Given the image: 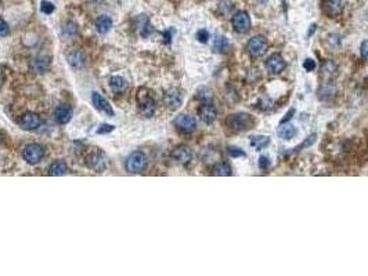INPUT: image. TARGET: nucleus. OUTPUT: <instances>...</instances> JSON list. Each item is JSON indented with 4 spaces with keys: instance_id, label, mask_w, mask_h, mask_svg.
Segmentation results:
<instances>
[{
    "instance_id": "obj_14",
    "label": "nucleus",
    "mask_w": 368,
    "mask_h": 276,
    "mask_svg": "<svg viewBox=\"0 0 368 276\" xmlns=\"http://www.w3.org/2000/svg\"><path fill=\"white\" fill-rule=\"evenodd\" d=\"M163 101H165V105L168 106L169 109L175 110L177 109L179 106L181 105L183 102V95H181V92L179 90H169L166 94H165V97H163Z\"/></svg>"
},
{
    "instance_id": "obj_20",
    "label": "nucleus",
    "mask_w": 368,
    "mask_h": 276,
    "mask_svg": "<svg viewBox=\"0 0 368 276\" xmlns=\"http://www.w3.org/2000/svg\"><path fill=\"white\" fill-rule=\"evenodd\" d=\"M111 28H113V19L110 18L108 15H101L96 21V29L101 35H106L107 32H110Z\"/></svg>"
},
{
    "instance_id": "obj_10",
    "label": "nucleus",
    "mask_w": 368,
    "mask_h": 276,
    "mask_svg": "<svg viewBox=\"0 0 368 276\" xmlns=\"http://www.w3.org/2000/svg\"><path fill=\"white\" fill-rule=\"evenodd\" d=\"M172 159L175 160L176 163H180V165H187L193 159V152L188 147L180 145L173 149L172 152Z\"/></svg>"
},
{
    "instance_id": "obj_7",
    "label": "nucleus",
    "mask_w": 368,
    "mask_h": 276,
    "mask_svg": "<svg viewBox=\"0 0 368 276\" xmlns=\"http://www.w3.org/2000/svg\"><path fill=\"white\" fill-rule=\"evenodd\" d=\"M42 124V119L38 113H33V112H28L25 115H22V117L19 119V126L21 129L25 130V131H33V130H38Z\"/></svg>"
},
{
    "instance_id": "obj_15",
    "label": "nucleus",
    "mask_w": 368,
    "mask_h": 276,
    "mask_svg": "<svg viewBox=\"0 0 368 276\" xmlns=\"http://www.w3.org/2000/svg\"><path fill=\"white\" fill-rule=\"evenodd\" d=\"M88 165L89 167H92L94 170H97V172H101V170H104L107 166V158L106 155L103 154L101 151H97V152H94L89 156V160H88Z\"/></svg>"
},
{
    "instance_id": "obj_19",
    "label": "nucleus",
    "mask_w": 368,
    "mask_h": 276,
    "mask_svg": "<svg viewBox=\"0 0 368 276\" xmlns=\"http://www.w3.org/2000/svg\"><path fill=\"white\" fill-rule=\"evenodd\" d=\"M67 58H68V64L74 68V69H81V68L85 65V62H86L85 54H83L82 51H79V50L71 51Z\"/></svg>"
},
{
    "instance_id": "obj_4",
    "label": "nucleus",
    "mask_w": 368,
    "mask_h": 276,
    "mask_svg": "<svg viewBox=\"0 0 368 276\" xmlns=\"http://www.w3.org/2000/svg\"><path fill=\"white\" fill-rule=\"evenodd\" d=\"M267 40L263 36H253L248 43V53L252 58H260L267 51Z\"/></svg>"
},
{
    "instance_id": "obj_3",
    "label": "nucleus",
    "mask_w": 368,
    "mask_h": 276,
    "mask_svg": "<svg viewBox=\"0 0 368 276\" xmlns=\"http://www.w3.org/2000/svg\"><path fill=\"white\" fill-rule=\"evenodd\" d=\"M145 92H147V90H140L138 92L137 99L138 105H140V112L145 117H151L155 113L156 104L155 99L152 98L150 94H145Z\"/></svg>"
},
{
    "instance_id": "obj_9",
    "label": "nucleus",
    "mask_w": 368,
    "mask_h": 276,
    "mask_svg": "<svg viewBox=\"0 0 368 276\" xmlns=\"http://www.w3.org/2000/svg\"><path fill=\"white\" fill-rule=\"evenodd\" d=\"M233 26L238 33H245L250 29V18L248 12L238 11L233 17Z\"/></svg>"
},
{
    "instance_id": "obj_17",
    "label": "nucleus",
    "mask_w": 368,
    "mask_h": 276,
    "mask_svg": "<svg viewBox=\"0 0 368 276\" xmlns=\"http://www.w3.org/2000/svg\"><path fill=\"white\" fill-rule=\"evenodd\" d=\"M50 68V58L49 57H36L31 62V69L36 74H44Z\"/></svg>"
},
{
    "instance_id": "obj_16",
    "label": "nucleus",
    "mask_w": 368,
    "mask_h": 276,
    "mask_svg": "<svg viewBox=\"0 0 368 276\" xmlns=\"http://www.w3.org/2000/svg\"><path fill=\"white\" fill-rule=\"evenodd\" d=\"M343 8V4H342V0H325L324 1V7H323V10L324 12L331 17V18H334V17H337L338 14H341Z\"/></svg>"
},
{
    "instance_id": "obj_35",
    "label": "nucleus",
    "mask_w": 368,
    "mask_h": 276,
    "mask_svg": "<svg viewBox=\"0 0 368 276\" xmlns=\"http://www.w3.org/2000/svg\"><path fill=\"white\" fill-rule=\"evenodd\" d=\"M268 165H270V162H268V159L266 156H262V158L259 159V166H260L262 170H266L268 167Z\"/></svg>"
},
{
    "instance_id": "obj_26",
    "label": "nucleus",
    "mask_w": 368,
    "mask_h": 276,
    "mask_svg": "<svg viewBox=\"0 0 368 276\" xmlns=\"http://www.w3.org/2000/svg\"><path fill=\"white\" fill-rule=\"evenodd\" d=\"M213 50L218 51V53H225L229 50V42L227 39L223 36H218L213 42Z\"/></svg>"
},
{
    "instance_id": "obj_25",
    "label": "nucleus",
    "mask_w": 368,
    "mask_h": 276,
    "mask_svg": "<svg viewBox=\"0 0 368 276\" xmlns=\"http://www.w3.org/2000/svg\"><path fill=\"white\" fill-rule=\"evenodd\" d=\"M213 174L215 176H220V177H229L233 174L231 167L227 163H219L213 167Z\"/></svg>"
},
{
    "instance_id": "obj_18",
    "label": "nucleus",
    "mask_w": 368,
    "mask_h": 276,
    "mask_svg": "<svg viewBox=\"0 0 368 276\" xmlns=\"http://www.w3.org/2000/svg\"><path fill=\"white\" fill-rule=\"evenodd\" d=\"M136 29L140 33V36H150L151 32H152V26H151L147 15H138L137 19H136Z\"/></svg>"
},
{
    "instance_id": "obj_11",
    "label": "nucleus",
    "mask_w": 368,
    "mask_h": 276,
    "mask_svg": "<svg viewBox=\"0 0 368 276\" xmlns=\"http://www.w3.org/2000/svg\"><path fill=\"white\" fill-rule=\"evenodd\" d=\"M92 101H93V105L96 109L101 110V112H106L108 116H114L113 106H111L110 102L101 95L100 92H94L93 94H92Z\"/></svg>"
},
{
    "instance_id": "obj_6",
    "label": "nucleus",
    "mask_w": 368,
    "mask_h": 276,
    "mask_svg": "<svg viewBox=\"0 0 368 276\" xmlns=\"http://www.w3.org/2000/svg\"><path fill=\"white\" fill-rule=\"evenodd\" d=\"M175 126L176 129L179 130L180 133H184V134H190L193 133L195 127H197V122L193 116L190 115H186V113H181L179 116L175 119Z\"/></svg>"
},
{
    "instance_id": "obj_31",
    "label": "nucleus",
    "mask_w": 368,
    "mask_h": 276,
    "mask_svg": "<svg viewBox=\"0 0 368 276\" xmlns=\"http://www.w3.org/2000/svg\"><path fill=\"white\" fill-rule=\"evenodd\" d=\"M8 25L6 24V21H3V19H0V36H7L8 35Z\"/></svg>"
},
{
    "instance_id": "obj_13",
    "label": "nucleus",
    "mask_w": 368,
    "mask_h": 276,
    "mask_svg": "<svg viewBox=\"0 0 368 276\" xmlns=\"http://www.w3.org/2000/svg\"><path fill=\"white\" fill-rule=\"evenodd\" d=\"M72 115H74V110L67 104L58 105L54 110V117H56L57 123L60 124H67L72 119Z\"/></svg>"
},
{
    "instance_id": "obj_12",
    "label": "nucleus",
    "mask_w": 368,
    "mask_h": 276,
    "mask_svg": "<svg viewBox=\"0 0 368 276\" xmlns=\"http://www.w3.org/2000/svg\"><path fill=\"white\" fill-rule=\"evenodd\" d=\"M285 67L287 64L280 54H273L271 57H268V60L266 61V68L271 74H280L285 69Z\"/></svg>"
},
{
    "instance_id": "obj_28",
    "label": "nucleus",
    "mask_w": 368,
    "mask_h": 276,
    "mask_svg": "<svg viewBox=\"0 0 368 276\" xmlns=\"http://www.w3.org/2000/svg\"><path fill=\"white\" fill-rule=\"evenodd\" d=\"M40 10L44 14H51V12L54 11V6H53V3L44 0V1H42V4H40Z\"/></svg>"
},
{
    "instance_id": "obj_8",
    "label": "nucleus",
    "mask_w": 368,
    "mask_h": 276,
    "mask_svg": "<svg viewBox=\"0 0 368 276\" xmlns=\"http://www.w3.org/2000/svg\"><path fill=\"white\" fill-rule=\"evenodd\" d=\"M198 115H200V119L206 124H211L216 120V116H218V110L215 108V105L212 104V101L209 102H202V105L198 109Z\"/></svg>"
},
{
    "instance_id": "obj_5",
    "label": "nucleus",
    "mask_w": 368,
    "mask_h": 276,
    "mask_svg": "<svg viewBox=\"0 0 368 276\" xmlns=\"http://www.w3.org/2000/svg\"><path fill=\"white\" fill-rule=\"evenodd\" d=\"M22 156H24V160H25L26 163H29V165H38L39 162L43 159L44 149L39 144H29L24 149Z\"/></svg>"
},
{
    "instance_id": "obj_21",
    "label": "nucleus",
    "mask_w": 368,
    "mask_h": 276,
    "mask_svg": "<svg viewBox=\"0 0 368 276\" xmlns=\"http://www.w3.org/2000/svg\"><path fill=\"white\" fill-rule=\"evenodd\" d=\"M68 173V166L64 160H57L53 165L50 166V170H49V174L50 176H56V177H60V176H65Z\"/></svg>"
},
{
    "instance_id": "obj_29",
    "label": "nucleus",
    "mask_w": 368,
    "mask_h": 276,
    "mask_svg": "<svg viewBox=\"0 0 368 276\" xmlns=\"http://www.w3.org/2000/svg\"><path fill=\"white\" fill-rule=\"evenodd\" d=\"M197 39L200 40L201 43H206L208 39H209V32L206 29H201V31L197 32Z\"/></svg>"
},
{
    "instance_id": "obj_33",
    "label": "nucleus",
    "mask_w": 368,
    "mask_h": 276,
    "mask_svg": "<svg viewBox=\"0 0 368 276\" xmlns=\"http://www.w3.org/2000/svg\"><path fill=\"white\" fill-rule=\"evenodd\" d=\"M360 53H362L363 60H366V61H368V40H366V42H363L362 47H360Z\"/></svg>"
},
{
    "instance_id": "obj_1",
    "label": "nucleus",
    "mask_w": 368,
    "mask_h": 276,
    "mask_svg": "<svg viewBox=\"0 0 368 276\" xmlns=\"http://www.w3.org/2000/svg\"><path fill=\"white\" fill-rule=\"evenodd\" d=\"M148 165V159H147V155L141 152V151H134L131 152L127 159H126L125 167L126 170L131 174H140L147 169Z\"/></svg>"
},
{
    "instance_id": "obj_30",
    "label": "nucleus",
    "mask_w": 368,
    "mask_h": 276,
    "mask_svg": "<svg viewBox=\"0 0 368 276\" xmlns=\"http://www.w3.org/2000/svg\"><path fill=\"white\" fill-rule=\"evenodd\" d=\"M229 154H230L233 158H237V156H245V152H244V151H241L240 148H234V147L229 148Z\"/></svg>"
},
{
    "instance_id": "obj_2",
    "label": "nucleus",
    "mask_w": 368,
    "mask_h": 276,
    "mask_svg": "<svg viewBox=\"0 0 368 276\" xmlns=\"http://www.w3.org/2000/svg\"><path fill=\"white\" fill-rule=\"evenodd\" d=\"M227 126L233 131H245L255 126V119L248 113H234L227 119Z\"/></svg>"
},
{
    "instance_id": "obj_32",
    "label": "nucleus",
    "mask_w": 368,
    "mask_h": 276,
    "mask_svg": "<svg viewBox=\"0 0 368 276\" xmlns=\"http://www.w3.org/2000/svg\"><path fill=\"white\" fill-rule=\"evenodd\" d=\"M113 130H114V126H111V124H103V126H100L99 130H97V134H106V133H111Z\"/></svg>"
},
{
    "instance_id": "obj_24",
    "label": "nucleus",
    "mask_w": 368,
    "mask_h": 276,
    "mask_svg": "<svg viewBox=\"0 0 368 276\" xmlns=\"http://www.w3.org/2000/svg\"><path fill=\"white\" fill-rule=\"evenodd\" d=\"M250 144L252 147L256 149H262L266 148L270 144V138L266 135H256V137H250Z\"/></svg>"
},
{
    "instance_id": "obj_36",
    "label": "nucleus",
    "mask_w": 368,
    "mask_h": 276,
    "mask_svg": "<svg viewBox=\"0 0 368 276\" xmlns=\"http://www.w3.org/2000/svg\"><path fill=\"white\" fill-rule=\"evenodd\" d=\"M3 85V74H1V71H0V87Z\"/></svg>"
},
{
    "instance_id": "obj_27",
    "label": "nucleus",
    "mask_w": 368,
    "mask_h": 276,
    "mask_svg": "<svg viewBox=\"0 0 368 276\" xmlns=\"http://www.w3.org/2000/svg\"><path fill=\"white\" fill-rule=\"evenodd\" d=\"M197 97H198L202 102H209V101H212V92H211L209 89H201Z\"/></svg>"
},
{
    "instance_id": "obj_23",
    "label": "nucleus",
    "mask_w": 368,
    "mask_h": 276,
    "mask_svg": "<svg viewBox=\"0 0 368 276\" xmlns=\"http://www.w3.org/2000/svg\"><path fill=\"white\" fill-rule=\"evenodd\" d=\"M278 134L282 140H291L295 135L298 134V130L292 124H282L278 130Z\"/></svg>"
},
{
    "instance_id": "obj_34",
    "label": "nucleus",
    "mask_w": 368,
    "mask_h": 276,
    "mask_svg": "<svg viewBox=\"0 0 368 276\" xmlns=\"http://www.w3.org/2000/svg\"><path fill=\"white\" fill-rule=\"evenodd\" d=\"M303 68H305L307 72H310V71H313V69L316 68V62L313 61V60H310V58H307V60L303 62Z\"/></svg>"
},
{
    "instance_id": "obj_22",
    "label": "nucleus",
    "mask_w": 368,
    "mask_h": 276,
    "mask_svg": "<svg viewBox=\"0 0 368 276\" xmlns=\"http://www.w3.org/2000/svg\"><path fill=\"white\" fill-rule=\"evenodd\" d=\"M110 87H111V90H113L115 94H119V92H125V89L127 87V83H126V80L123 78H121V76H113L111 79H110Z\"/></svg>"
}]
</instances>
